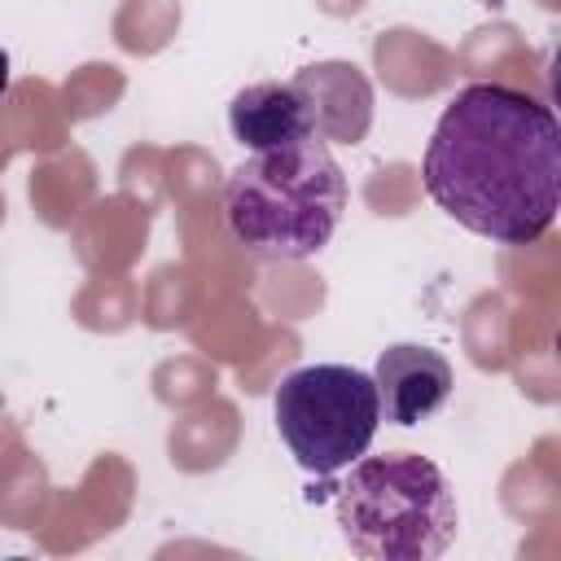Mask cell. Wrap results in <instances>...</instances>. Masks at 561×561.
I'll list each match as a JSON object with an SVG mask.
<instances>
[{"label": "cell", "mask_w": 561, "mask_h": 561, "mask_svg": "<svg viewBox=\"0 0 561 561\" xmlns=\"http://www.w3.org/2000/svg\"><path fill=\"white\" fill-rule=\"evenodd\" d=\"M373 386H377V403H381V421L390 425H421L430 421L447 399H451V364L421 342H394L377 355L373 368Z\"/></svg>", "instance_id": "obj_6"}, {"label": "cell", "mask_w": 561, "mask_h": 561, "mask_svg": "<svg viewBox=\"0 0 561 561\" xmlns=\"http://www.w3.org/2000/svg\"><path fill=\"white\" fill-rule=\"evenodd\" d=\"M272 412L289 456L316 478L359 460L381 425L377 386L351 364L294 368L272 394Z\"/></svg>", "instance_id": "obj_4"}, {"label": "cell", "mask_w": 561, "mask_h": 561, "mask_svg": "<svg viewBox=\"0 0 561 561\" xmlns=\"http://www.w3.org/2000/svg\"><path fill=\"white\" fill-rule=\"evenodd\" d=\"M346 210V175L320 136L250 153L224 184V224L259 259H311Z\"/></svg>", "instance_id": "obj_2"}, {"label": "cell", "mask_w": 561, "mask_h": 561, "mask_svg": "<svg viewBox=\"0 0 561 561\" xmlns=\"http://www.w3.org/2000/svg\"><path fill=\"white\" fill-rule=\"evenodd\" d=\"M228 131L241 149L263 153V149L294 145L302 136H320V110L302 79L294 83L263 79V83L241 88L228 101Z\"/></svg>", "instance_id": "obj_5"}, {"label": "cell", "mask_w": 561, "mask_h": 561, "mask_svg": "<svg viewBox=\"0 0 561 561\" xmlns=\"http://www.w3.org/2000/svg\"><path fill=\"white\" fill-rule=\"evenodd\" d=\"M9 92V53L0 48V96Z\"/></svg>", "instance_id": "obj_7"}, {"label": "cell", "mask_w": 561, "mask_h": 561, "mask_svg": "<svg viewBox=\"0 0 561 561\" xmlns=\"http://www.w3.org/2000/svg\"><path fill=\"white\" fill-rule=\"evenodd\" d=\"M333 517L346 548L368 561H434L447 552L460 526L443 469L416 451L351 460Z\"/></svg>", "instance_id": "obj_3"}, {"label": "cell", "mask_w": 561, "mask_h": 561, "mask_svg": "<svg viewBox=\"0 0 561 561\" xmlns=\"http://www.w3.org/2000/svg\"><path fill=\"white\" fill-rule=\"evenodd\" d=\"M421 180L460 228L495 245H530L552 228L561 202L557 114L530 92L469 83L438 114Z\"/></svg>", "instance_id": "obj_1"}]
</instances>
